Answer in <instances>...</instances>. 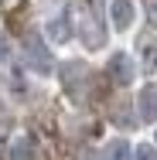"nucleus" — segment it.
Returning <instances> with one entry per match:
<instances>
[{
  "label": "nucleus",
  "mask_w": 157,
  "mask_h": 160,
  "mask_svg": "<svg viewBox=\"0 0 157 160\" xmlns=\"http://www.w3.org/2000/svg\"><path fill=\"white\" fill-rule=\"evenodd\" d=\"M24 62H28V68L38 72V75H51V72H55L51 51H48L44 38H41L38 31H28V34H24Z\"/></svg>",
  "instance_id": "f03ea898"
},
{
  "label": "nucleus",
  "mask_w": 157,
  "mask_h": 160,
  "mask_svg": "<svg viewBox=\"0 0 157 160\" xmlns=\"http://www.w3.org/2000/svg\"><path fill=\"white\" fill-rule=\"evenodd\" d=\"M48 34H51V41H55V44H65V41H68V38H72V28H68V14H58V17H51V21H48Z\"/></svg>",
  "instance_id": "0eeeda50"
},
{
  "label": "nucleus",
  "mask_w": 157,
  "mask_h": 160,
  "mask_svg": "<svg viewBox=\"0 0 157 160\" xmlns=\"http://www.w3.org/2000/svg\"><path fill=\"white\" fill-rule=\"evenodd\" d=\"M10 58V44H7V38L0 34V62H7Z\"/></svg>",
  "instance_id": "ddd939ff"
},
{
  "label": "nucleus",
  "mask_w": 157,
  "mask_h": 160,
  "mask_svg": "<svg viewBox=\"0 0 157 160\" xmlns=\"http://www.w3.org/2000/svg\"><path fill=\"white\" fill-rule=\"evenodd\" d=\"M86 78H89L86 65H79V62H65V65H62V85L68 89V96H72V99H82V89H79V82L86 85Z\"/></svg>",
  "instance_id": "20e7f679"
},
{
  "label": "nucleus",
  "mask_w": 157,
  "mask_h": 160,
  "mask_svg": "<svg viewBox=\"0 0 157 160\" xmlns=\"http://www.w3.org/2000/svg\"><path fill=\"white\" fill-rule=\"evenodd\" d=\"M10 160H38V147L31 136H17L10 147Z\"/></svg>",
  "instance_id": "6e6552de"
},
{
  "label": "nucleus",
  "mask_w": 157,
  "mask_h": 160,
  "mask_svg": "<svg viewBox=\"0 0 157 160\" xmlns=\"http://www.w3.org/2000/svg\"><path fill=\"white\" fill-rule=\"evenodd\" d=\"M133 0H113L109 3V24L116 28V31H126L130 24H133Z\"/></svg>",
  "instance_id": "423d86ee"
},
{
  "label": "nucleus",
  "mask_w": 157,
  "mask_h": 160,
  "mask_svg": "<svg viewBox=\"0 0 157 160\" xmlns=\"http://www.w3.org/2000/svg\"><path fill=\"white\" fill-rule=\"evenodd\" d=\"M79 38L89 51H99L106 44V24H102V0H82L79 10Z\"/></svg>",
  "instance_id": "f257e3e1"
},
{
  "label": "nucleus",
  "mask_w": 157,
  "mask_h": 160,
  "mask_svg": "<svg viewBox=\"0 0 157 160\" xmlns=\"http://www.w3.org/2000/svg\"><path fill=\"white\" fill-rule=\"evenodd\" d=\"M133 160H157V150L147 147V143H140V147L133 150Z\"/></svg>",
  "instance_id": "9b49d317"
},
{
  "label": "nucleus",
  "mask_w": 157,
  "mask_h": 160,
  "mask_svg": "<svg viewBox=\"0 0 157 160\" xmlns=\"http://www.w3.org/2000/svg\"><path fill=\"white\" fill-rule=\"evenodd\" d=\"M106 75H109L116 85H130V82L137 78V65H133V58H130L126 51H113L109 62H106Z\"/></svg>",
  "instance_id": "7ed1b4c3"
},
{
  "label": "nucleus",
  "mask_w": 157,
  "mask_h": 160,
  "mask_svg": "<svg viewBox=\"0 0 157 160\" xmlns=\"http://www.w3.org/2000/svg\"><path fill=\"white\" fill-rule=\"evenodd\" d=\"M147 17H150V24L157 28V0H147Z\"/></svg>",
  "instance_id": "f8f14e48"
},
{
  "label": "nucleus",
  "mask_w": 157,
  "mask_h": 160,
  "mask_svg": "<svg viewBox=\"0 0 157 160\" xmlns=\"http://www.w3.org/2000/svg\"><path fill=\"white\" fill-rule=\"evenodd\" d=\"M106 160H133L130 143H126V140H113V143L106 147Z\"/></svg>",
  "instance_id": "9d476101"
},
{
  "label": "nucleus",
  "mask_w": 157,
  "mask_h": 160,
  "mask_svg": "<svg viewBox=\"0 0 157 160\" xmlns=\"http://www.w3.org/2000/svg\"><path fill=\"white\" fill-rule=\"evenodd\" d=\"M140 58H144V72L157 75V38H144L140 41Z\"/></svg>",
  "instance_id": "1a4fd4ad"
},
{
  "label": "nucleus",
  "mask_w": 157,
  "mask_h": 160,
  "mask_svg": "<svg viewBox=\"0 0 157 160\" xmlns=\"http://www.w3.org/2000/svg\"><path fill=\"white\" fill-rule=\"evenodd\" d=\"M137 116L144 123H157V85H144L137 92Z\"/></svg>",
  "instance_id": "39448f33"
}]
</instances>
